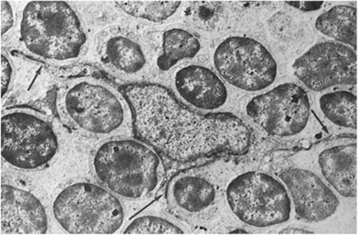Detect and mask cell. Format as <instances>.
<instances>
[{
  "instance_id": "obj_24",
  "label": "cell",
  "mask_w": 358,
  "mask_h": 235,
  "mask_svg": "<svg viewBox=\"0 0 358 235\" xmlns=\"http://www.w3.org/2000/svg\"><path fill=\"white\" fill-rule=\"evenodd\" d=\"M286 5L289 6V7H292L295 8V10H298L302 11V13H315V11H318L322 10L324 6H325V2H285Z\"/></svg>"
},
{
  "instance_id": "obj_16",
  "label": "cell",
  "mask_w": 358,
  "mask_h": 235,
  "mask_svg": "<svg viewBox=\"0 0 358 235\" xmlns=\"http://www.w3.org/2000/svg\"><path fill=\"white\" fill-rule=\"evenodd\" d=\"M305 152L323 180L348 205L357 208V136L322 140Z\"/></svg>"
},
{
  "instance_id": "obj_20",
  "label": "cell",
  "mask_w": 358,
  "mask_h": 235,
  "mask_svg": "<svg viewBox=\"0 0 358 235\" xmlns=\"http://www.w3.org/2000/svg\"><path fill=\"white\" fill-rule=\"evenodd\" d=\"M110 4L127 18L150 28L178 22L186 7V2L181 1H115Z\"/></svg>"
},
{
  "instance_id": "obj_1",
  "label": "cell",
  "mask_w": 358,
  "mask_h": 235,
  "mask_svg": "<svg viewBox=\"0 0 358 235\" xmlns=\"http://www.w3.org/2000/svg\"><path fill=\"white\" fill-rule=\"evenodd\" d=\"M124 94L131 106L136 135L170 160L182 163L215 154L243 155L251 148L252 130L237 115H201L155 82L130 85Z\"/></svg>"
},
{
  "instance_id": "obj_25",
  "label": "cell",
  "mask_w": 358,
  "mask_h": 235,
  "mask_svg": "<svg viewBox=\"0 0 358 235\" xmlns=\"http://www.w3.org/2000/svg\"><path fill=\"white\" fill-rule=\"evenodd\" d=\"M229 234H247L250 233L249 231L245 230L243 228H237V230H231L229 232Z\"/></svg>"
},
{
  "instance_id": "obj_5",
  "label": "cell",
  "mask_w": 358,
  "mask_h": 235,
  "mask_svg": "<svg viewBox=\"0 0 358 235\" xmlns=\"http://www.w3.org/2000/svg\"><path fill=\"white\" fill-rule=\"evenodd\" d=\"M244 120L265 137L286 144H314L329 134L315 117L311 93L292 78H280L265 92L241 103Z\"/></svg>"
},
{
  "instance_id": "obj_15",
  "label": "cell",
  "mask_w": 358,
  "mask_h": 235,
  "mask_svg": "<svg viewBox=\"0 0 358 235\" xmlns=\"http://www.w3.org/2000/svg\"><path fill=\"white\" fill-rule=\"evenodd\" d=\"M143 36L152 59V78L157 83L169 80L182 64L201 62L208 52L203 36L181 22L150 28Z\"/></svg>"
},
{
  "instance_id": "obj_3",
  "label": "cell",
  "mask_w": 358,
  "mask_h": 235,
  "mask_svg": "<svg viewBox=\"0 0 358 235\" xmlns=\"http://www.w3.org/2000/svg\"><path fill=\"white\" fill-rule=\"evenodd\" d=\"M55 107L62 123L83 137L102 141L135 133L134 117L126 95L95 76L62 82L57 90Z\"/></svg>"
},
{
  "instance_id": "obj_4",
  "label": "cell",
  "mask_w": 358,
  "mask_h": 235,
  "mask_svg": "<svg viewBox=\"0 0 358 235\" xmlns=\"http://www.w3.org/2000/svg\"><path fill=\"white\" fill-rule=\"evenodd\" d=\"M18 19L19 46L30 57L65 66L80 61L89 52V31L71 3L27 2Z\"/></svg>"
},
{
  "instance_id": "obj_6",
  "label": "cell",
  "mask_w": 358,
  "mask_h": 235,
  "mask_svg": "<svg viewBox=\"0 0 358 235\" xmlns=\"http://www.w3.org/2000/svg\"><path fill=\"white\" fill-rule=\"evenodd\" d=\"M50 211L57 227L67 234H121L129 220V208L120 198L87 178L59 186L51 197Z\"/></svg>"
},
{
  "instance_id": "obj_17",
  "label": "cell",
  "mask_w": 358,
  "mask_h": 235,
  "mask_svg": "<svg viewBox=\"0 0 358 235\" xmlns=\"http://www.w3.org/2000/svg\"><path fill=\"white\" fill-rule=\"evenodd\" d=\"M50 208L30 189L2 181L1 234H43L50 229Z\"/></svg>"
},
{
  "instance_id": "obj_18",
  "label": "cell",
  "mask_w": 358,
  "mask_h": 235,
  "mask_svg": "<svg viewBox=\"0 0 358 235\" xmlns=\"http://www.w3.org/2000/svg\"><path fill=\"white\" fill-rule=\"evenodd\" d=\"M315 117L329 135L357 136V87H338L311 93Z\"/></svg>"
},
{
  "instance_id": "obj_2",
  "label": "cell",
  "mask_w": 358,
  "mask_h": 235,
  "mask_svg": "<svg viewBox=\"0 0 358 235\" xmlns=\"http://www.w3.org/2000/svg\"><path fill=\"white\" fill-rule=\"evenodd\" d=\"M90 169L94 180L129 208H142L155 200L166 178L162 155L133 136L99 141L91 152Z\"/></svg>"
},
{
  "instance_id": "obj_19",
  "label": "cell",
  "mask_w": 358,
  "mask_h": 235,
  "mask_svg": "<svg viewBox=\"0 0 358 235\" xmlns=\"http://www.w3.org/2000/svg\"><path fill=\"white\" fill-rule=\"evenodd\" d=\"M357 16L356 6L339 3L315 16L313 27L326 41L338 42L357 50Z\"/></svg>"
},
{
  "instance_id": "obj_9",
  "label": "cell",
  "mask_w": 358,
  "mask_h": 235,
  "mask_svg": "<svg viewBox=\"0 0 358 235\" xmlns=\"http://www.w3.org/2000/svg\"><path fill=\"white\" fill-rule=\"evenodd\" d=\"M61 138L50 119L29 107L1 113V158L8 169L22 173L43 171L58 158Z\"/></svg>"
},
{
  "instance_id": "obj_11",
  "label": "cell",
  "mask_w": 358,
  "mask_h": 235,
  "mask_svg": "<svg viewBox=\"0 0 358 235\" xmlns=\"http://www.w3.org/2000/svg\"><path fill=\"white\" fill-rule=\"evenodd\" d=\"M227 180H224L223 166L218 163L178 172L166 184L167 208L187 225H209L226 208L224 188Z\"/></svg>"
},
{
  "instance_id": "obj_7",
  "label": "cell",
  "mask_w": 358,
  "mask_h": 235,
  "mask_svg": "<svg viewBox=\"0 0 358 235\" xmlns=\"http://www.w3.org/2000/svg\"><path fill=\"white\" fill-rule=\"evenodd\" d=\"M224 206L241 225L255 230H272L295 220L291 195L274 173L244 169L229 177L224 188Z\"/></svg>"
},
{
  "instance_id": "obj_13",
  "label": "cell",
  "mask_w": 358,
  "mask_h": 235,
  "mask_svg": "<svg viewBox=\"0 0 358 235\" xmlns=\"http://www.w3.org/2000/svg\"><path fill=\"white\" fill-rule=\"evenodd\" d=\"M96 62L110 76L131 85L152 78V59L143 34L124 25L105 28L96 36Z\"/></svg>"
},
{
  "instance_id": "obj_12",
  "label": "cell",
  "mask_w": 358,
  "mask_h": 235,
  "mask_svg": "<svg viewBox=\"0 0 358 235\" xmlns=\"http://www.w3.org/2000/svg\"><path fill=\"white\" fill-rule=\"evenodd\" d=\"M289 73L310 93L357 87V50L338 42L317 41L292 62Z\"/></svg>"
},
{
  "instance_id": "obj_14",
  "label": "cell",
  "mask_w": 358,
  "mask_h": 235,
  "mask_svg": "<svg viewBox=\"0 0 358 235\" xmlns=\"http://www.w3.org/2000/svg\"><path fill=\"white\" fill-rule=\"evenodd\" d=\"M166 83L176 98L193 111L206 115L232 114L234 90L211 65L203 62L182 64Z\"/></svg>"
},
{
  "instance_id": "obj_22",
  "label": "cell",
  "mask_w": 358,
  "mask_h": 235,
  "mask_svg": "<svg viewBox=\"0 0 358 235\" xmlns=\"http://www.w3.org/2000/svg\"><path fill=\"white\" fill-rule=\"evenodd\" d=\"M1 42L5 45L13 38L18 29L19 19H17L13 3L1 1Z\"/></svg>"
},
{
  "instance_id": "obj_8",
  "label": "cell",
  "mask_w": 358,
  "mask_h": 235,
  "mask_svg": "<svg viewBox=\"0 0 358 235\" xmlns=\"http://www.w3.org/2000/svg\"><path fill=\"white\" fill-rule=\"evenodd\" d=\"M291 195L295 220L315 228H341L357 222V208L348 205L315 171L305 150L289 157L274 172Z\"/></svg>"
},
{
  "instance_id": "obj_10",
  "label": "cell",
  "mask_w": 358,
  "mask_h": 235,
  "mask_svg": "<svg viewBox=\"0 0 358 235\" xmlns=\"http://www.w3.org/2000/svg\"><path fill=\"white\" fill-rule=\"evenodd\" d=\"M211 66L234 92L247 95L265 92L280 78V66L272 50L246 34L221 38L209 52Z\"/></svg>"
},
{
  "instance_id": "obj_23",
  "label": "cell",
  "mask_w": 358,
  "mask_h": 235,
  "mask_svg": "<svg viewBox=\"0 0 358 235\" xmlns=\"http://www.w3.org/2000/svg\"><path fill=\"white\" fill-rule=\"evenodd\" d=\"M15 66L13 59L4 49L1 50V98L4 103L15 78Z\"/></svg>"
},
{
  "instance_id": "obj_21",
  "label": "cell",
  "mask_w": 358,
  "mask_h": 235,
  "mask_svg": "<svg viewBox=\"0 0 358 235\" xmlns=\"http://www.w3.org/2000/svg\"><path fill=\"white\" fill-rule=\"evenodd\" d=\"M192 231L185 222L174 215L166 212L146 209L136 214L127 222L121 234H189Z\"/></svg>"
}]
</instances>
